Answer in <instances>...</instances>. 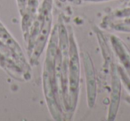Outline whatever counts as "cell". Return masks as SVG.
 I'll return each mask as SVG.
<instances>
[{
  "label": "cell",
  "instance_id": "obj_1",
  "mask_svg": "<svg viewBox=\"0 0 130 121\" xmlns=\"http://www.w3.org/2000/svg\"><path fill=\"white\" fill-rule=\"evenodd\" d=\"M58 25L53 29L43 71V85L45 97L47 101L49 111L55 120H61L64 110L61 108L62 98L59 80L56 75V55L58 51ZM63 106V105H62Z\"/></svg>",
  "mask_w": 130,
  "mask_h": 121
},
{
  "label": "cell",
  "instance_id": "obj_2",
  "mask_svg": "<svg viewBox=\"0 0 130 121\" xmlns=\"http://www.w3.org/2000/svg\"><path fill=\"white\" fill-rule=\"evenodd\" d=\"M80 63L79 54L74 34L69 36V71H68V112L70 117L74 113L79 93Z\"/></svg>",
  "mask_w": 130,
  "mask_h": 121
},
{
  "label": "cell",
  "instance_id": "obj_3",
  "mask_svg": "<svg viewBox=\"0 0 130 121\" xmlns=\"http://www.w3.org/2000/svg\"><path fill=\"white\" fill-rule=\"evenodd\" d=\"M111 73V88H110V103L109 106L108 120H114L119 110L121 94V79L118 71V66L112 63L110 66Z\"/></svg>",
  "mask_w": 130,
  "mask_h": 121
},
{
  "label": "cell",
  "instance_id": "obj_4",
  "mask_svg": "<svg viewBox=\"0 0 130 121\" xmlns=\"http://www.w3.org/2000/svg\"><path fill=\"white\" fill-rule=\"evenodd\" d=\"M84 67H85L86 76H87V104L90 108H93L96 100V80L94 74L93 62L90 56L87 54H83Z\"/></svg>",
  "mask_w": 130,
  "mask_h": 121
},
{
  "label": "cell",
  "instance_id": "obj_5",
  "mask_svg": "<svg viewBox=\"0 0 130 121\" xmlns=\"http://www.w3.org/2000/svg\"><path fill=\"white\" fill-rule=\"evenodd\" d=\"M110 41L118 60L122 65L121 67L130 78V48L115 35H110Z\"/></svg>",
  "mask_w": 130,
  "mask_h": 121
},
{
  "label": "cell",
  "instance_id": "obj_6",
  "mask_svg": "<svg viewBox=\"0 0 130 121\" xmlns=\"http://www.w3.org/2000/svg\"><path fill=\"white\" fill-rule=\"evenodd\" d=\"M109 28L113 30L120 31V32H130V17L124 19H117L110 20L107 22Z\"/></svg>",
  "mask_w": 130,
  "mask_h": 121
},
{
  "label": "cell",
  "instance_id": "obj_7",
  "mask_svg": "<svg viewBox=\"0 0 130 121\" xmlns=\"http://www.w3.org/2000/svg\"><path fill=\"white\" fill-rule=\"evenodd\" d=\"M130 17V6L124 9H119L115 11L110 17V20H117V19H124Z\"/></svg>",
  "mask_w": 130,
  "mask_h": 121
},
{
  "label": "cell",
  "instance_id": "obj_8",
  "mask_svg": "<svg viewBox=\"0 0 130 121\" xmlns=\"http://www.w3.org/2000/svg\"><path fill=\"white\" fill-rule=\"evenodd\" d=\"M118 71H119V77H120L121 82L124 84L126 90H127L130 94V78L128 77V75L126 74L125 70L123 69L121 66H118Z\"/></svg>",
  "mask_w": 130,
  "mask_h": 121
},
{
  "label": "cell",
  "instance_id": "obj_9",
  "mask_svg": "<svg viewBox=\"0 0 130 121\" xmlns=\"http://www.w3.org/2000/svg\"><path fill=\"white\" fill-rule=\"evenodd\" d=\"M128 6H130V4H129V5H128Z\"/></svg>",
  "mask_w": 130,
  "mask_h": 121
}]
</instances>
